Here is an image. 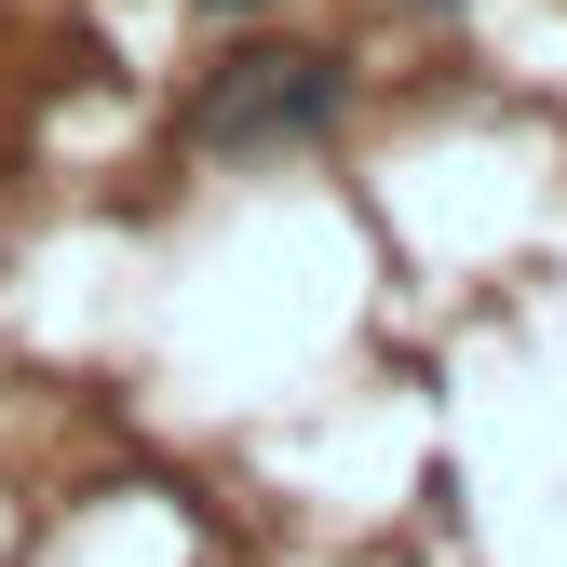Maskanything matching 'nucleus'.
I'll return each mask as SVG.
<instances>
[{
	"mask_svg": "<svg viewBox=\"0 0 567 567\" xmlns=\"http://www.w3.org/2000/svg\"><path fill=\"white\" fill-rule=\"evenodd\" d=\"M203 14H270V0H203Z\"/></svg>",
	"mask_w": 567,
	"mask_h": 567,
	"instance_id": "obj_2",
	"label": "nucleus"
},
{
	"mask_svg": "<svg viewBox=\"0 0 567 567\" xmlns=\"http://www.w3.org/2000/svg\"><path fill=\"white\" fill-rule=\"evenodd\" d=\"M419 14H460V0H419Z\"/></svg>",
	"mask_w": 567,
	"mask_h": 567,
	"instance_id": "obj_3",
	"label": "nucleus"
},
{
	"mask_svg": "<svg viewBox=\"0 0 567 567\" xmlns=\"http://www.w3.org/2000/svg\"><path fill=\"white\" fill-rule=\"evenodd\" d=\"M351 109V68L324 41H244L189 82V150L217 163H284V150H324Z\"/></svg>",
	"mask_w": 567,
	"mask_h": 567,
	"instance_id": "obj_1",
	"label": "nucleus"
}]
</instances>
